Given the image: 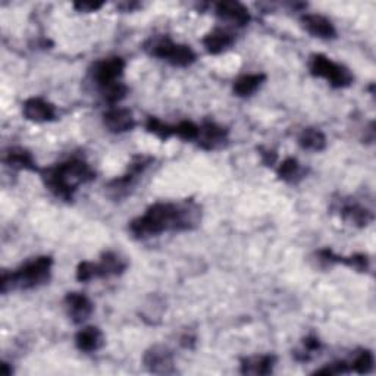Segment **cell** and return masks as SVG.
<instances>
[{"mask_svg": "<svg viewBox=\"0 0 376 376\" xmlns=\"http://www.w3.org/2000/svg\"><path fill=\"white\" fill-rule=\"evenodd\" d=\"M201 211L193 200L180 203H156L143 216L129 223V231L136 238L144 240L168 231H192L199 227Z\"/></svg>", "mask_w": 376, "mask_h": 376, "instance_id": "obj_1", "label": "cell"}, {"mask_svg": "<svg viewBox=\"0 0 376 376\" xmlns=\"http://www.w3.org/2000/svg\"><path fill=\"white\" fill-rule=\"evenodd\" d=\"M40 175L47 190L65 201L72 200L74 193L83 184L96 178L90 165L81 159H69L59 165L45 168Z\"/></svg>", "mask_w": 376, "mask_h": 376, "instance_id": "obj_2", "label": "cell"}, {"mask_svg": "<svg viewBox=\"0 0 376 376\" xmlns=\"http://www.w3.org/2000/svg\"><path fill=\"white\" fill-rule=\"evenodd\" d=\"M53 259L50 256H40L25 262L13 272H2L0 290L4 294L12 290H33L40 287L50 279Z\"/></svg>", "mask_w": 376, "mask_h": 376, "instance_id": "obj_3", "label": "cell"}, {"mask_svg": "<svg viewBox=\"0 0 376 376\" xmlns=\"http://www.w3.org/2000/svg\"><path fill=\"white\" fill-rule=\"evenodd\" d=\"M144 49L155 58L166 61L174 66L185 68L196 62V53L190 46L175 43L165 35L155 37V39L146 43Z\"/></svg>", "mask_w": 376, "mask_h": 376, "instance_id": "obj_4", "label": "cell"}, {"mask_svg": "<svg viewBox=\"0 0 376 376\" xmlns=\"http://www.w3.org/2000/svg\"><path fill=\"white\" fill-rule=\"evenodd\" d=\"M309 69L313 77L327 80L335 88L348 87L354 80L353 74L348 68L331 61L328 56L321 53L310 56Z\"/></svg>", "mask_w": 376, "mask_h": 376, "instance_id": "obj_5", "label": "cell"}, {"mask_svg": "<svg viewBox=\"0 0 376 376\" xmlns=\"http://www.w3.org/2000/svg\"><path fill=\"white\" fill-rule=\"evenodd\" d=\"M153 162V158L146 156V155H137L133 158V160L129 162L127 172L119 177L112 180L106 190L112 199H122L129 194V192L133 190L139 177L146 171V169L150 166V163Z\"/></svg>", "mask_w": 376, "mask_h": 376, "instance_id": "obj_6", "label": "cell"}, {"mask_svg": "<svg viewBox=\"0 0 376 376\" xmlns=\"http://www.w3.org/2000/svg\"><path fill=\"white\" fill-rule=\"evenodd\" d=\"M143 363L148 372L156 375H172L175 373L174 354L165 346H153L146 350L143 356Z\"/></svg>", "mask_w": 376, "mask_h": 376, "instance_id": "obj_7", "label": "cell"}, {"mask_svg": "<svg viewBox=\"0 0 376 376\" xmlns=\"http://www.w3.org/2000/svg\"><path fill=\"white\" fill-rule=\"evenodd\" d=\"M125 69V61L119 56H112V58L103 59L94 64L93 66V80L96 81L99 88L106 87L109 84H114L119 81L121 75Z\"/></svg>", "mask_w": 376, "mask_h": 376, "instance_id": "obj_8", "label": "cell"}, {"mask_svg": "<svg viewBox=\"0 0 376 376\" xmlns=\"http://www.w3.org/2000/svg\"><path fill=\"white\" fill-rule=\"evenodd\" d=\"M204 150H218L228 141V129L216 122H204L200 125L199 137L196 140Z\"/></svg>", "mask_w": 376, "mask_h": 376, "instance_id": "obj_9", "label": "cell"}, {"mask_svg": "<svg viewBox=\"0 0 376 376\" xmlns=\"http://www.w3.org/2000/svg\"><path fill=\"white\" fill-rule=\"evenodd\" d=\"M103 124L110 133L124 134L136 127V118L127 107H112L103 114Z\"/></svg>", "mask_w": 376, "mask_h": 376, "instance_id": "obj_10", "label": "cell"}, {"mask_svg": "<svg viewBox=\"0 0 376 376\" xmlns=\"http://www.w3.org/2000/svg\"><path fill=\"white\" fill-rule=\"evenodd\" d=\"M336 211L343 221L357 228H365L373 221V213L369 209L351 200H341Z\"/></svg>", "mask_w": 376, "mask_h": 376, "instance_id": "obj_11", "label": "cell"}, {"mask_svg": "<svg viewBox=\"0 0 376 376\" xmlns=\"http://www.w3.org/2000/svg\"><path fill=\"white\" fill-rule=\"evenodd\" d=\"M65 309L74 324H83L93 313V303L81 293H68L65 295Z\"/></svg>", "mask_w": 376, "mask_h": 376, "instance_id": "obj_12", "label": "cell"}, {"mask_svg": "<svg viewBox=\"0 0 376 376\" xmlns=\"http://www.w3.org/2000/svg\"><path fill=\"white\" fill-rule=\"evenodd\" d=\"M23 114L31 122L43 124L50 122L56 118V107L42 98H31L24 102Z\"/></svg>", "mask_w": 376, "mask_h": 376, "instance_id": "obj_13", "label": "cell"}, {"mask_svg": "<svg viewBox=\"0 0 376 376\" xmlns=\"http://www.w3.org/2000/svg\"><path fill=\"white\" fill-rule=\"evenodd\" d=\"M302 25L303 28L312 34L313 37H317V39H324V40H332L336 37V30L334 24L325 18L324 15H317V13H306L302 16Z\"/></svg>", "mask_w": 376, "mask_h": 376, "instance_id": "obj_14", "label": "cell"}, {"mask_svg": "<svg viewBox=\"0 0 376 376\" xmlns=\"http://www.w3.org/2000/svg\"><path fill=\"white\" fill-rule=\"evenodd\" d=\"M216 15L221 18V20L228 21L234 25L244 27L247 25L252 21V16L249 9L244 6L240 2H219L215 6Z\"/></svg>", "mask_w": 376, "mask_h": 376, "instance_id": "obj_15", "label": "cell"}, {"mask_svg": "<svg viewBox=\"0 0 376 376\" xmlns=\"http://www.w3.org/2000/svg\"><path fill=\"white\" fill-rule=\"evenodd\" d=\"M275 363H276V357L272 354H260V356L246 357V359L241 360V373L265 376L274 372Z\"/></svg>", "mask_w": 376, "mask_h": 376, "instance_id": "obj_16", "label": "cell"}, {"mask_svg": "<svg viewBox=\"0 0 376 376\" xmlns=\"http://www.w3.org/2000/svg\"><path fill=\"white\" fill-rule=\"evenodd\" d=\"M234 35L230 31L222 28H215L203 37V46L211 54L227 52L234 45Z\"/></svg>", "mask_w": 376, "mask_h": 376, "instance_id": "obj_17", "label": "cell"}, {"mask_svg": "<svg viewBox=\"0 0 376 376\" xmlns=\"http://www.w3.org/2000/svg\"><path fill=\"white\" fill-rule=\"evenodd\" d=\"M75 344L84 353L98 351L105 344V335L98 327H86L75 335Z\"/></svg>", "mask_w": 376, "mask_h": 376, "instance_id": "obj_18", "label": "cell"}, {"mask_svg": "<svg viewBox=\"0 0 376 376\" xmlns=\"http://www.w3.org/2000/svg\"><path fill=\"white\" fill-rule=\"evenodd\" d=\"M127 269V262L115 252H106L102 254L100 262L96 263L98 278L115 276L124 274Z\"/></svg>", "mask_w": 376, "mask_h": 376, "instance_id": "obj_19", "label": "cell"}, {"mask_svg": "<svg viewBox=\"0 0 376 376\" xmlns=\"http://www.w3.org/2000/svg\"><path fill=\"white\" fill-rule=\"evenodd\" d=\"M4 162L13 169H25V171L40 172V169L37 168L33 155L23 147H11L9 150H6Z\"/></svg>", "mask_w": 376, "mask_h": 376, "instance_id": "obj_20", "label": "cell"}, {"mask_svg": "<svg viewBox=\"0 0 376 376\" xmlns=\"http://www.w3.org/2000/svg\"><path fill=\"white\" fill-rule=\"evenodd\" d=\"M298 144L309 152H322L327 147V137L321 129L305 128L298 136Z\"/></svg>", "mask_w": 376, "mask_h": 376, "instance_id": "obj_21", "label": "cell"}, {"mask_svg": "<svg viewBox=\"0 0 376 376\" xmlns=\"http://www.w3.org/2000/svg\"><path fill=\"white\" fill-rule=\"evenodd\" d=\"M266 75L265 74H249L242 75L234 81V93L238 98H249L256 93V90L265 83Z\"/></svg>", "mask_w": 376, "mask_h": 376, "instance_id": "obj_22", "label": "cell"}, {"mask_svg": "<svg viewBox=\"0 0 376 376\" xmlns=\"http://www.w3.org/2000/svg\"><path fill=\"white\" fill-rule=\"evenodd\" d=\"M278 177L286 182H297L303 178L302 165L294 158H287L278 168Z\"/></svg>", "mask_w": 376, "mask_h": 376, "instance_id": "obj_23", "label": "cell"}, {"mask_svg": "<svg viewBox=\"0 0 376 376\" xmlns=\"http://www.w3.org/2000/svg\"><path fill=\"white\" fill-rule=\"evenodd\" d=\"M373 365H375V357L370 350H360L348 363L350 372L356 373H369L372 372Z\"/></svg>", "mask_w": 376, "mask_h": 376, "instance_id": "obj_24", "label": "cell"}, {"mask_svg": "<svg viewBox=\"0 0 376 376\" xmlns=\"http://www.w3.org/2000/svg\"><path fill=\"white\" fill-rule=\"evenodd\" d=\"M100 93H102V98L110 103V105H115V103H119L122 99H125L127 93H128V88L124 83L121 81H117L114 84H109L106 87H102L100 88Z\"/></svg>", "mask_w": 376, "mask_h": 376, "instance_id": "obj_25", "label": "cell"}, {"mask_svg": "<svg viewBox=\"0 0 376 376\" xmlns=\"http://www.w3.org/2000/svg\"><path fill=\"white\" fill-rule=\"evenodd\" d=\"M146 128L148 133H152L155 134L156 137H159L160 140H168V139H171L174 136V131H172V125H168L165 122H162L160 119L158 118H153V117H150L146 122Z\"/></svg>", "mask_w": 376, "mask_h": 376, "instance_id": "obj_26", "label": "cell"}, {"mask_svg": "<svg viewBox=\"0 0 376 376\" xmlns=\"http://www.w3.org/2000/svg\"><path fill=\"white\" fill-rule=\"evenodd\" d=\"M199 129L200 127L192 121H182L177 125H172L174 136H178L185 141H196L199 137Z\"/></svg>", "mask_w": 376, "mask_h": 376, "instance_id": "obj_27", "label": "cell"}, {"mask_svg": "<svg viewBox=\"0 0 376 376\" xmlns=\"http://www.w3.org/2000/svg\"><path fill=\"white\" fill-rule=\"evenodd\" d=\"M96 263L93 262H81L77 268V279L81 282H88L91 279H96Z\"/></svg>", "mask_w": 376, "mask_h": 376, "instance_id": "obj_28", "label": "cell"}, {"mask_svg": "<svg viewBox=\"0 0 376 376\" xmlns=\"http://www.w3.org/2000/svg\"><path fill=\"white\" fill-rule=\"evenodd\" d=\"M319 348H321V341H319L317 336L315 335L306 336L303 340V356L300 357L298 360H309L313 351H317Z\"/></svg>", "mask_w": 376, "mask_h": 376, "instance_id": "obj_29", "label": "cell"}, {"mask_svg": "<svg viewBox=\"0 0 376 376\" xmlns=\"http://www.w3.org/2000/svg\"><path fill=\"white\" fill-rule=\"evenodd\" d=\"M103 5H105L103 2H77V4H74V8L78 12H96Z\"/></svg>", "mask_w": 376, "mask_h": 376, "instance_id": "obj_30", "label": "cell"}, {"mask_svg": "<svg viewBox=\"0 0 376 376\" xmlns=\"http://www.w3.org/2000/svg\"><path fill=\"white\" fill-rule=\"evenodd\" d=\"M260 152H262L260 153L262 160H263V163H265V165L271 166V165H274L276 162V153L274 152V150H269V148L263 150V148H260Z\"/></svg>", "mask_w": 376, "mask_h": 376, "instance_id": "obj_31", "label": "cell"}, {"mask_svg": "<svg viewBox=\"0 0 376 376\" xmlns=\"http://www.w3.org/2000/svg\"><path fill=\"white\" fill-rule=\"evenodd\" d=\"M2 372H4L5 376H11V375L13 373V369H11V368H9V363L5 362V363L2 365Z\"/></svg>", "mask_w": 376, "mask_h": 376, "instance_id": "obj_32", "label": "cell"}]
</instances>
